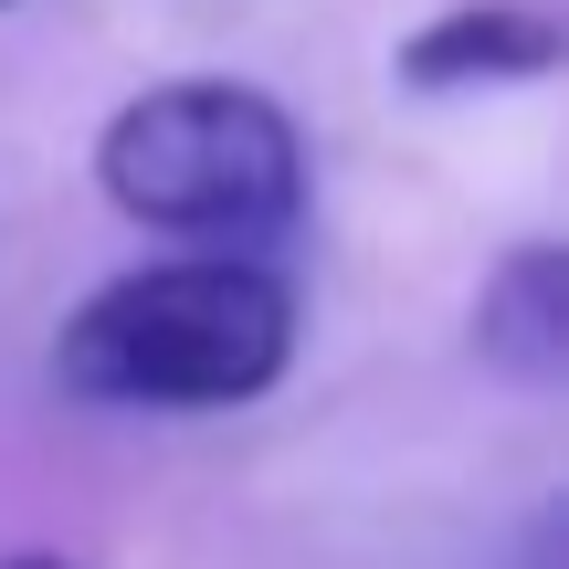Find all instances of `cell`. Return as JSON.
Masks as SVG:
<instances>
[{"instance_id":"7a4b0ae2","label":"cell","mask_w":569,"mask_h":569,"mask_svg":"<svg viewBox=\"0 0 569 569\" xmlns=\"http://www.w3.org/2000/svg\"><path fill=\"white\" fill-rule=\"evenodd\" d=\"M96 190L138 232H169L201 253H264L306 222V138L264 84L180 74L106 117Z\"/></svg>"},{"instance_id":"6da1fadb","label":"cell","mask_w":569,"mask_h":569,"mask_svg":"<svg viewBox=\"0 0 569 569\" xmlns=\"http://www.w3.org/2000/svg\"><path fill=\"white\" fill-rule=\"evenodd\" d=\"M296 369V284L264 253H169L63 317L53 380L96 411H243Z\"/></svg>"},{"instance_id":"277c9868","label":"cell","mask_w":569,"mask_h":569,"mask_svg":"<svg viewBox=\"0 0 569 569\" xmlns=\"http://www.w3.org/2000/svg\"><path fill=\"white\" fill-rule=\"evenodd\" d=\"M475 359L507 390H559L569 380V243H517L475 284Z\"/></svg>"},{"instance_id":"3957f363","label":"cell","mask_w":569,"mask_h":569,"mask_svg":"<svg viewBox=\"0 0 569 569\" xmlns=\"http://www.w3.org/2000/svg\"><path fill=\"white\" fill-rule=\"evenodd\" d=\"M569 63V21L549 0H453L390 53L411 96H486V84H549Z\"/></svg>"},{"instance_id":"8992f818","label":"cell","mask_w":569,"mask_h":569,"mask_svg":"<svg viewBox=\"0 0 569 569\" xmlns=\"http://www.w3.org/2000/svg\"><path fill=\"white\" fill-rule=\"evenodd\" d=\"M0 11H11V0H0Z\"/></svg>"},{"instance_id":"5b68a950","label":"cell","mask_w":569,"mask_h":569,"mask_svg":"<svg viewBox=\"0 0 569 569\" xmlns=\"http://www.w3.org/2000/svg\"><path fill=\"white\" fill-rule=\"evenodd\" d=\"M0 569H84V559H63V549H11Z\"/></svg>"}]
</instances>
